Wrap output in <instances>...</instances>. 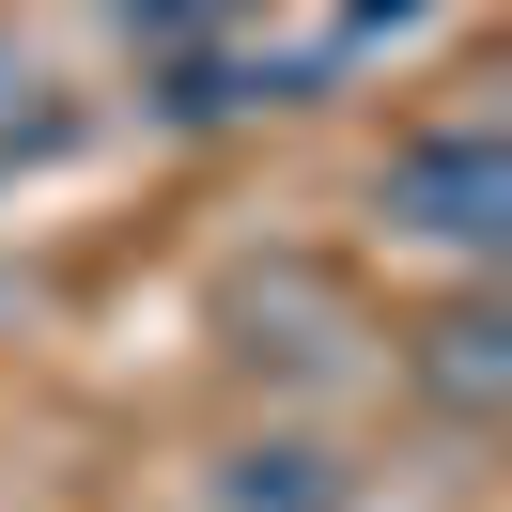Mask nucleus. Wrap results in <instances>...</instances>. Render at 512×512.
Here are the masks:
<instances>
[{
    "mask_svg": "<svg viewBox=\"0 0 512 512\" xmlns=\"http://www.w3.org/2000/svg\"><path fill=\"white\" fill-rule=\"evenodd\" d=\"M419 373H435L450 404H497V311H481V295H450V311L419 326Z\"/></svg>",
    "mask_w": 512,
    "mask_h": 512,
    "instance_id": "20e7f679",
    "label": "nucleus"
},
{
    "mask_svg": "<svg viewBox=\"0 0 512 512\" xmlns=\"http://www.w3.org/2000/svg\"><path fill=\"white\" fill-rule=\"evenodd\" d=\"M218 497H233V512H342V466L295 450V435H249V450L218 466Z\"/></svg>",
    "mask_w": 512,
    "mask_h": 512,
    "instance_id": "f03ea898",
    "label": "nucleus"
},
{
    "mask_svg": "<svg viewBox=\"0 0 512 512\" xmlns=\"http://www.w3.org/2000/svg\"><path fill=\"white\" fill-rule=\"evenodd\" d=\"M109 16H125V47H140V63H187V47H233L264 0H109Z\"/></svg>",
    "mask_w": 512,
    "mask_h": 512,
    "instance_id": "7ed1b4c3",
    "label": "nucleus"
},
{
    "mask_svg": "<svg viewBox=\"0 0 512 512\" xmlns=\"http://www.w3.org/2000/svg\"><path fill=\"white\" fill-rule=\"evenodd\" d=\"M373 218L404 233V249H435V264H497V249H512V140L481 125V109H450V125H419V140H388Z\"/></svg>",
    "mask_w": 512,
    "mask_h": 512,
    "instance_id": "f257e3e1",
    "label": "nucleus"
},
{
    "mask_svg": "<svg viewBox=\"0 0 512 512\" xmlns=\"http://www.w3.org/2000/svg\"><path fill=\"white\" fill-rule=\"evenodd\" d=\"M342 512H357V497H342Z\"/></svg>",
    "mask_w": 512,
    "mask_h": 512,
    "instance_id": "39448f33",
    "label": "nucleus"
}]
</instances>
